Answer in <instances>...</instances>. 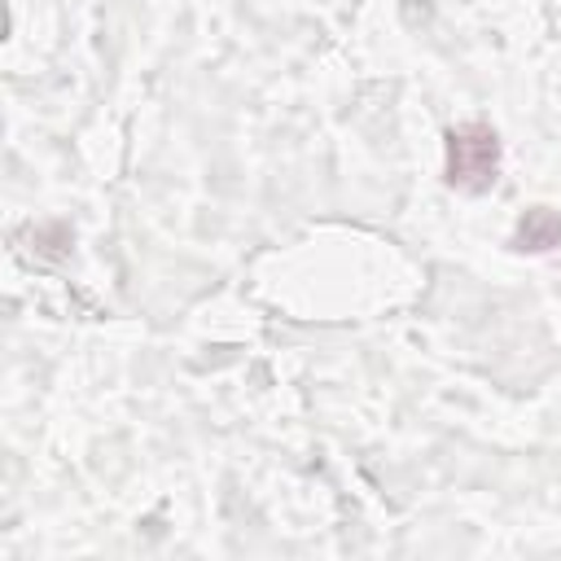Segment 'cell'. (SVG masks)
I'll use <instances>...</instances> for the list:
<instances>
[{
    "instance_id": "1",
    "label": "cell",
    "mask_w": 561,
    "mask_h": 561,
    "mask_svg": "<svg viewBox=\"0 0 561 561\" xmlns=\"http://www.w3.org/2000/svg\"><path fill=\"white\" fill-rule=\"evenodd\" d=\"M500 175V136L486 123L447 131V184L460 193H486Z\"/></svg>"
},
{
    "instance_id": "2",
    "label": "cell",
    "mask_w": 561,
    "mask_h": 561,
    "mask_svg": "<svg viewBox=\"0 0 561 561\" xmlns=\"http://www.w3.org/2000/svg\"><path fill=\"white\" fill-rule=\"evenodd\" d=\"M517 250H530V254H543V250H557L561 245V215L548 210V206H535L522 215L517 224V237H513Z\"/></svg>"
}]
</instances>
